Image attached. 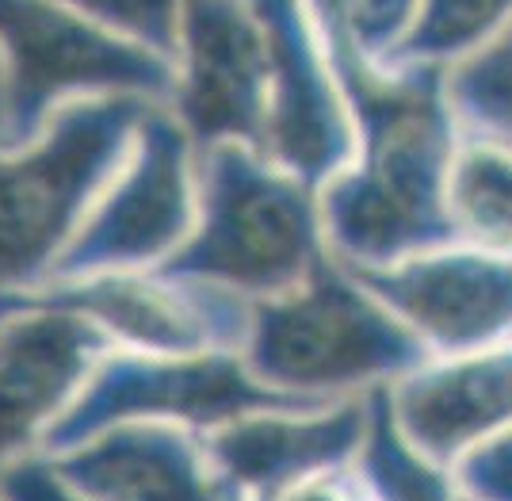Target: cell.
I'll list each match as a JSON object with an SVG mask.
<instances>
[{"mask_svg": "<svg viewBox=\"0 0 512 501\" xmlns=\"http://www.w3.org/2000/svg\"><path fill=\"white\" fill-rule=\"evenodd\" d=\"M325 58L356 123V157L318 192L329 253L348 268H386L455 245L448 226V169L459 123L444 69L379 73L344 27L321 20Z\"/></svg>", "mask_w": 512, "mask_h": 501, "instance_id": "1", "label": "cell"}, {"mask_svg": "<svg viewBox=\"0 0 512 501\" xmlns=\"http://www.w3.org/2000/svg\"><path fill=\"white\" fill-rule=\"evenodd\" d=\"M150 104L146 96H73L35 138L0 146V295L50 284L127 165Z\"/></svg>", "mask_w": 512, "mask_h": 501, "instance_id": "2", "label": "cell"}, {"mask_svg": "<svg viewBox=\"0 0 512 501\" xmlns=\"http://www.w3.org/2000/svg\"><path fill=\"white\" fill-rule=\"evenodd\" d=\"M241 356L264 387L310 406L394 387L432 360L425 341L333 253L299 287L256 299Z\"/></svg>", "mask_w": 512, "mask_h": 501, "instance_id": "3", "label": "cell"}, {"mask_svg": "<svg viewBox=\"0 0 512 501\" xmlns=\"http://www.w3.org/2000/svg\"><path fill=\"white\" fill-rule=\"evenodd\" d=\"M325 257L318 188L283 173L253 146L218 142L199 150L192 238L157 272L256 303L299 287Z\"/></svg>", "mask_w": 512, "mask_h": 501, "instance_id": "4", "label": "cell"}, {"mask_svg": "<svg viewBox=\"0 0 512 501\" xmlns=\"http://www.w3.org/2000/svg\"><path fill=\"white\" fill-rule=\"evenodd\" d=\"M4 131L27 142L73 96H172L176 69L65 0H0Z\"/></svg>", "mask_w": 512, "mask_h": 501, "instance_id": "5", "label": "cell"}, {"mask_svg": "<svg viewBox=\"0 0 512 501\" xmlns=\"http://www.w3.org/2000/svg\"><path fill=\"white\" fill-rule=\"evenodd\" d=\"M264 410H318L256 379L241 352H195V356H146L115 349L92 371L85 391L46 433L43 452H69L88 436L123 421H165L195 433H214L237 417Z\"/></svg>", "mask_w": 512, "mask_h": 501, "instance_id": "6", "label": "cell"}, {"mask_svg": "<svg viewBox=\"0 0 512 501\" xmlns=\"http://www.w3.org/2000/svg\"><path fill=\"white\" fill-rule=\"evenodd\" d=\"M199 215V150L172 111L150 104L127 165L92 207L50 284L96 272L161 268L192 238ZM46 287V284H43Z\"/></svg>", "mask_w": 512, "mask_h": 501, "instance_id": "7", "label": "cell"}, {"mask_svg": "<svg viewBox=\"0 0 512 501\" xmlns=\"http://www.w3.org/2000/svg\"><path fill=\"white\" fill-rule=\"evenodd\" d=\"M107 352L111 337L81 310L43 291L0 295V463L43 452Z\"/></svg>", "mask_w": 512, "mask_h": 501, "instance_id": "8", "label": "cell"}, {"mask_svg": "<svg viewBox=\"0 0 512 501\" xmlns=\"http://www.w3.org/2000/svg\"><path fill=\"white\" fill-rule=\"evenodd\" d=\"M176 50V119L195 150L218 142L264 146L268 35L249 0H184Z\"/></svg>", "mask_w": 512, "mask_h": 501, "instance_id": "9", "label": "cell"}, {"mask_svg": "<svg viewBox=\"0 0 512 501\" xmlns=\"http://www.w3.org/2000/svg\"><path fill=\"white\" fill-rule=\"evenodd\" d=\"M35 291L81 310L111 337L115 349L146 356L241 352L253 310V303L234 291L165 276L157 268L96 272Z\"/></svg>", "mask_w": 512, "mask_h": 501, "instance_id": "10", "label": "cell"}, {"mask_svg": "<svg viewBox=\"0 0 512 501\" xmlns=\"http://www.w3.org/2000/svg\"><path fill=\"white\" fill-rule=\"evenodd\" d=\"M268 35V119L260 153L310 188H325L356 157V123L321 58L299 0H249Z\"/></svg>", "mask_w": 512, "mask_h": 501, "instance_id": "11", "label": "cell"}, {"mask_svg": "<svg viewBox=\"0 0 512 501\" xmlns=\"http://www.w3.org/2000/svg\"><path fill=\"white\" fill-rule=\"evenodd\" d=\"M348 272L390 306L432 356H463L512 341V257L440 245L386 268Z\"/></svg>", "mask_w": 512, "mask_h": 501, "instance_id": "12", "label": "cell"}, {"mask_svg": "<svg viewBox=\"0 0 512 501\" xmlns=\"http://www.w3.org/2000/svg\"><path fill=\"white\" fill-rule=\"evenodd\" d=\"M46 459L92 501H249L207 436L165 421H123Z\"/></svg>", "mask_w": 512, "mask_h": 501, "instance_id": "13", "label": "cell"}, {"mask_svg": "<svg viewBox=\"0 0 512 501\" xmlns=\"http://www.w3.org/2000/svg\"><path fill=\"white\" fill-rule=\"evenodd\" d=\"M390 410L402 433L451 471L470 448L512 429V341L432 356L390 387Z\"/></svg>", "mask_w": 512, "mask_h": 501, "instance_id": "14", "label": "cell"}, {"mask_svg": "<svg viewBox=\"0 0 512 501\" xmlns=\"http://www.w3.org/2000/svg\"><path fill=\"white\" fill-rule=\"evenodd\" d=\"M367 394L318 410H264L237 417L207 433V448L249 501L264 498L302 475L356 459L367 433Z\"/></svg>", "mask_w": 512, "mask_h": 501, "instance_id": "15", "label": "cell"}, {"mask_svg": "<svg viewBox=\"0 0 512 501\" xmlns=\"http://www.w3.org/2000/svg\"><path fill=\"white\" fill-rule=\"evenodd\" d=\"M448 226L455 245L512 257V146L459 138L448 169Z\"/></svg>", "mask_w": 512, "mask_h": 501, "instance_id": "16", "label": "cell"}, {"mask_svg": "<svg viewBox=\"0 0 512 501\" xmlns=\"http://www.w3.org/2000/svg\"><path fill=\"white\" fill-rule=\"evenodd\" d=\"M352 463L375 501H455L459 494L448 467L428 459L402 433L390 410V387L367 394V433Z\"/></svg>", "mask_w": 512, "mask_h": 501, "instance_id": "17", "label": "cell"}, {"mask_svg": "<svg viewBox=\"0 0 512 501\" xmlns=\"http://www.w3.org/2000/svg\"><path fill=\"white\" fill-rule=\"evenodd\" d=\"M512 23V0H421L413 27L379 73L413 66L448 69Z\"/></svg>", "mask_w": 512, "mask_h": 501, "instance_id": "18", "label": "cell"}, {"mask_svg": "<svg viewBox=\"0 0 512 501\" xmlns=\"http://www.w3.org/2000/svg\"><path fill=\"white\" fill-rule=\"evenodd\" d=\"M444 88L459 131L512 146V23L444 69Z\"/></svg>", "mask_w": 512, "mask_h": 501, "instance_id": "19", "label": "cell"}, {"mask_svg": "<svg viewBox=\"0 0 512 501\" xmlns=\"http://www.w3.org/2000/svg\"><path fill=\"white\" fill-rule=\"evenodd\" d=\"M88 20L104 23L107 31L127 35L134 43L150 46L153 54H172L180 39V8L184 0H65Z\"/></svg>", "mask_w": 512, "mask_h": 501, "instance_id": "20", "label": "cell"}, {"mask_svg": "<svg viewBox=\"0 0 512 501\" xmlns=\"http://www.w3.org/2000/svg\"><path fill=\"white\" fill-rule=\"evenodd\" d=\"M459 494L474 501H512V429L470 448L467 456L451 467Z\"/></svg>", "mask_w": 512, "mask_h": 501, "instance_id": "21", "label": "cell"}, {"mask_svg": "<svg viewBox=\"0 0 512 501\" xmlns=\"http://www.w3.org/2000/svg\"><path fill=\"white\" fill-rule=\"evenodd\" d=\"M0 501H92L54 471L46 452L0 463Z\"/></svg>", "mask_w": 512, "mask_h": 501, "instance_id": "22", "label": "cell"}, {"mask_svg": "<svg viewBox=\"0 0 512 501\" xmlns=\"http://www.w3.org/2000/svg\"><path fill=\"white\" fill-rule=\"evenodd\" d=\"M253 501H375L367 482L360 479L356 463H341V467H325L314 475H302V479L279 486L272 494Z\"/></svg>", "mask_w": 512, "mask_h": 501, "instance_id": "23", "label": "cell"}, {"mask_svg": "<svg viewBox=\"0 0 512 501\" xmlns=\"http://www.w3.org/2000/svg\"><path fill=\"white\" fill-rule=\"evenodd\" d=\"M0 146H12V142H8V138H4V131H0Z\"/></svg>", "mask_w": 512, "mask_h": 501, "instance_id": "24", "label": "cell"}, {"mask_svg": "<svg viewBox=\"0 0 512 501\" xmlns=\"http://www.w3.org/2000/svg\"><path fill=\"white\" fill-rule=\"evenodd\" d=\"M455 501H474V498H467V494H455Z\"/></svg>", "mask_w": 512, "mask_h": 501, "instance_id": "25", "label": "cell"}]
</instances>
